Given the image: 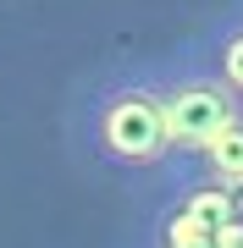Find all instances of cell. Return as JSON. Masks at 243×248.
<instances>
[{
  "label": "cell",
  "mask_w": 243,
  "mask_h": 248,
  "mask_svg": "<svg viewBox=\"0 0 243 248\" xmlns=\"http://www.w3.org/2000/svg\"><path fill=\"white\" fill-rule=\"evenodd\" d=\"M72 143L111 171H161V166H171L177 143H171L161 94H155V72L149 66L99 72L72 105Z\"/></svg>",
  "instance_id": "1"
},
{
  "label": "cell",
  "mask_w": 243,
  "mask_h": 248,
  "mask_svg": "<svg viewBox=\"0 0 243 248\" xmlns=\"http://www.w3.org/2000/svg\"><path fill=\"white\" fill-rule=\"evenodd\" d=\"M149 72H155V94H161V110H166L177 155H199L243 110L238 89L210 66V55H205L199 39L182 45L177 55H166V61H149Z\"/></svg>",
  "instance_id": "2"
},
{
  "label": "cell",
  "mask_w": 243,
  "mask_h": 248,
  "mask_svg": "<svg viewBox=\"0 0 243 248\" xmlns=\"http://www.w3.org/2000/svg\"><path fill=\"white\" fill-rule=\"evenodd\" d=\"M188 160L199 166V177H210L216 187H227V193L243 199V110H238L199 155H188Z\"/></svg>",
  "instance_id": "3"
},
{
  "label": "cell",
  "mask_w": 243,
  "mask_h": 248,
  "mask_svg": "<svg viewBox=\"0 0 243 248\" xmlns=\"http://www.w3.org/2000/svg\"><path fill=\"white\" fill-rule=\"evenodd\" d=\"M199 45H205L210 66H216L221 78L238 89V99H243V0H238L232 11H221V17L205 28V39H199Z\"/></svg>",
  "instance_id": "4"
},
{
  "label": "cell",
  "mask_w": 243,
  "mask_h": 248,
  "mask_svg": "<svg viewBox=\"0 0 243 248\" xmlns=\"http://www.w3.org/2000/svg\"><path fill=\"white\" fill-rule=\"evenodd\" d=\"M149 248H227V243H221V232L199 226L194 215H182L177 204H166L155 215V226H149Z\"/></svg>",
  "instance_id": "5"
}]
</instances>
